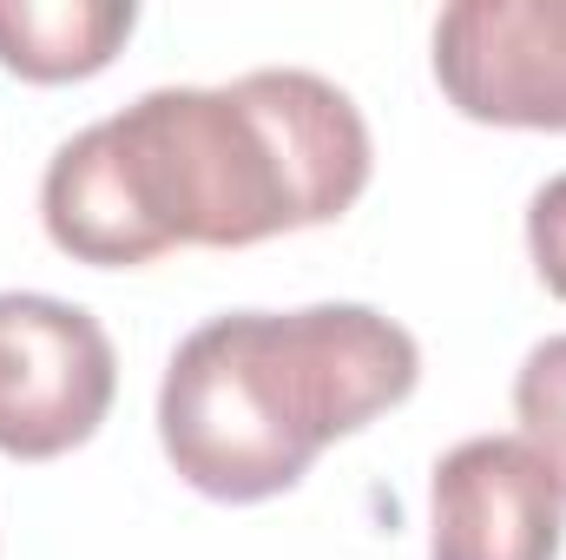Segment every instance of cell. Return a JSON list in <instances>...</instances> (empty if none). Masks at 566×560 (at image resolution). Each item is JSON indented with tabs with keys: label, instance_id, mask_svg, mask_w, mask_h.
<instances>
[{
	"label": "cell",
	"instance_id": "2",
	"mask_svg": "<svg viewBox=\"0 0 566 560\" xmlns=\"http://www.w3.org/2000/svg\"><path fill=\"white\" fill-rule=\"evenodd\" d=\"M422 343L369 303L224 310L198 323L158 383V442L205 501L290 495L310 462L409 403Z\"/></svg>",
	"mask_w": 566,
	"mask_h": 560
},
{
	"label": "cell",
	"instance_id": "8",
	"mask_svg": "<svg viewBox=\"0 0 566 560\" xmlns=\"http://www.w3.org/2000/svg\"><path fill=\"white\" fill-rule=\"evenodd\" d=\"M527 258H534L541 283L566 297V172L527 198Z\"/></svg>",
	"mask_w": 566,
	"mask_h": 560
},
{
	"label": "cell",
	"instance_id": "6",
	"mask_svg": "<svg viewBox=\"0 0 566 560\" xmlns=\"http://www.w3.org/2000/svg\"><path fill=\"white\" fill-rule=\"evenodd\" d=\"M133 0H0V66L33 86L93 80L133 40Z\"/></svg>",
	"mask_w": 566,
	"mask_h": 560
},
{
	"label": "cell",
	"instance_id": "7",
	"mask_svg": "<svg viewBox=\"0 0 566 560\" xmlns=\"http://www.w3.org/2000/svg\"><path fill=\"white\" fill-rule=\"evenodd\" d=\"M514 416H521V442L547 462L566 501V336H547L527 350L514 376Z\"/></svg>",
	"mask_w": 566,
	"mask_h": 560
},
{
	"label": "cell",
	"instance_id": "1",
	"mask_svg": "<svg viewBox=\"0 0 566 560\" xmlns=\"http://www.w3.org/2000/svg\"><path fill=\"white\" fill-rule=\"evenodd\" d=\"M369 165V126L336 80L264 66L231 86H158L73 133L40 178V218L73 265L126 271L178 245L244 251L329 225Z\"/></svg>",
	"mask_w": 566,
	"mask_h": 560
},
{
	"label": "cell",
	"instance_id": "4",
	"mask_svg": "<svg viewBox=\"0 0 566 560\" xmlns=\"http://www.w3.org/2000/svg\"><path fill=\"white\" fill-rule=\"evenodd\" d=\"M434 86L474 126L566 133V0H454V7H441Z\"/></svg>",
	"mask_w": 566,
	"mask_h": 560
},
{
	"label": "cell",
	"instance_id": "5",
	"mask_svg": "<svg viewBox=\"0 0 566 560\" xmlns=\"http://www.w3.org/2000/svg\"><path fill=\"white\" fill-rule=\"evenodd\" d=\"M566 501L521 435H468L428 481V560H560Z\"/></svg>",
	"mask_w": 566,
	"mask_h": 560
},
{
	"label": "cell",
	"instance_id": "3",
	"mask_svg": "<svg viewBox=\"0 0 566 560\" xmlns=\"http://www.w3.org/2000/svg\"><path fill=\"white\" fill-rule=\"evenodd\" d=\"M119 396V356L93 310L40 290H0V455L53 462L99 435Z\"/></svg>",
	"mask_w": 566,
	"mask_h": 560
}]
</instances>
